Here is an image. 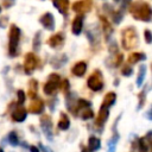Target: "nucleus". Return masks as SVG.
Returning a JSON list of instances; mask_svg holds the SVG:
<instances>
[{
	"label": "nucleus",
	"mask_w": 152,
	"mask_h": 152,
	"mask_svg": "<svg viewBox=\"0 0 152 152\" xmlns=\"http://www.w3.org/2000/svg\"><path fill=\"white\" fill-rule=\"evenodd\" d=\"M100 19H101V21H102V26H103V31H104V33H106V37L108 38L110 34H112V25L107 21V19L106 18H103V17H100Z\"/></svg>",
	"instance_id": "obj_22"
},
{
	"label": "nucleus",
	"mask_w": 152,
	"mask_h": 152,
	"mask_svg": "<svg viewBox=\"0 0 152 152\" xmlns=\"http://www.w3.org/2000/svg\"><path fill=\"white\" fill-rule=\"evenodd\" d=\"M0 12H1V6H0Z\"/></svg>",
	"instance_id": "obj_39"
},
{
	"label": "nucleus",
	"mask_w": 152,
	"mask_h": 152,
	"mask_svg": "<svg viewBox=\"0 0 152 152\" xmlns=\"http://www.w3.org/2000/svg\"><path fill=\"white\" fill-rule=\"evenodd\" d=\"M28 110L33 114H40L44 110V102L40 99H33L28 106Z\"/></svg>",
	"instance_id": "obj_10"
},
{
	"label": "nucleus",
	"mask_w": 152,
	"mask_h": 152,
	"mask_svg": "<svg viewBox=\"0 0 152 152\" xmlns=\"http://www.w3.org/2000/svg\"><path fill=\"white\" fill-rule=\"evenodd\" d=\"M2 4L5 6V8H10L14 4V0H2Z\"/></svg>",
	"instance_id": "obj_33"
},
{
	"label": "nucleus",
	"mask_w": 152,
	"mask_h": 152,
	"mask_svg": "<svg viewBox=\"0 0 152 152\" xmlns=\"http://www.w3.org/2000/svg\"><path fill=\"white\" fill-rule=\"evenodd\" d=\"M7 138H8V141H10V144H11V145H13V146H17V145L19 144V138H18V134H17V132H14V131L10 132Z\"/></svg>",
	"instance_id": "obj_24"
},
{
	"label": "nucleus",
	"mask_w": 152,
	"mask_h": 152,
	"mask_svg": "<svg viewBox=\"0 0 152 152\" xmlns=\"http://www.w3.org/2000/svg\"><path fill=\"white\" fill-rule=\"evenodd\" d=\"M6 23H7V18L6 17H2L0 19V27H5L6 26Z\"/></svg>",
	"instance_id": "obj_34"
},
{
	"label": "nucleus",
	"mask_w": 152,
	"mask_h": 152,
	"mask_svg": "<svg viewBox=\"0 0 152 152\" xmlns=\"http://www.w3.org/2000/svg\"><path fill=\"white\" fill-rule=\"evenodd\" d=\"M91 6H93L91 0H81L72 5V11H75L78 14H83L89 12L91 10Z\"/></svg>",
	"instance_id": "obj_7"
},
{
	"label": "nucleus",
	"mask_w": 152,
	"mask_h": 152,
	"mask_svg": "<svg viewBox=\"0 0 152 152\" xmlns=\"http://www.w3.org/2000/svg\"><path fill=\"white\" fill-rule=\"evenodd\" d=\"M145 75H146V66L145 65H141L139 68V75H138V78H137V84L140 87L144 78H145Z\"/></svg>",
	"instance_id": "obj_23"
},
{
	"label": "nucleus",
	"mask_w": 152,
	"mask_h": 152,
	"mask_svg": "<svg viewBox=\"0 0 152 152\" xmlns=\"http://www.w3.org/2000/svg\"><path fill=\"white\" fill-rule=\"evenodd\" d=\"M115 99H116V95L114 94V93H108L106 96H104V99H103V107H110L114 102H115Z\"/></svg>",
	"instance_id": "obj_20"
},
{
	"label": "nucleus",
	"mask_w": 152,
	"mask_h": 152,
	"mask_svg": "<svg viewBox=\"0 0 152 152\" xmlns=\"http://www.w3.org/2000/svg\"><path fill=\"white\" fill-rule=\"evenodd\" d=\"M40 147H42V150H43V151H44V152H52V151H50V150H49V148H46V147H45V146H43V145H40Z\"/></svg>",
	"instance_id": "obj_36"
},
{
	"label": "nucleus",
	"mask_w": 152,
	"mask_h": 152,
	"mask_svg": "<svg viewBox=\"0 0 152 152\" xmlns=\"http://www.w3.org/2000/svg\"><path fill=\"white\" fill-rule=\"evenodd\" d=\"M81 116H82V119L88 120V119H91V118L94 116V113H93L91 109H89V108H84L83 112H82V114H81Z\"/></svg>",
	"instance_id": "obj_25"
},
{
	"label": "nucleus",
	"mask_w": 152,
	"mask_h": 152,
	"mask_svg": "<svg viewBox=\"0 0 152 152\" xmlns=\"http://www.w3.org/2000/svg\"><path fill=\"white\" fill-rule=\"evenodd\" d=\"M151 68H152V65H151Z\"/></svg>",
	"instance_id": "obj_40"
},
{
	"label": "nucleus",
	"mask_w": 152,
	"mask_h": 152,
	"mask_svg": "<svg viewBox=\"0 0 152 152\" xmlns=\"http://www.w3.org/2000/svg\"><path fill=\"white\" fill-rule=\"evenodd\" d=\"M108 109H107V107H101V109H100V112H99V115H97V119H96V122L99 124V125H102V124H104L106 122V120L108 119Z\"/></svg>",
	"instance_id": "obj_16"
},
{
	"label": "nucleus",
	"mask_w": 152,
	"mask_h": 152,
	"mask_svg": "<svg viewBox=\"0 0 152 152\" xmlns=\"http://www.w3.org/2000/svg\"><path fill=\"white\" fill-rule=\"evenodd\" d=\"M146 58V56L144 55V53H140V52H133V53H131L129 55V57H128V62L129 63H137V62H139V61H142V59H145Z\"/></svg>",
	"instance_id": "obj_21"
},
{
	"label": "nucleus",
	"mask_w": 152,
	"mask_h": 152,
	"mask_svg": "<svg viewBox=\"0 0 152 152\" xmlns=\"http://www.w3.org/2000/svg\"><path fill=\"white\" fill-rule=\"evenodd\" d=\"M144 36H145V40H146V43H148V44L152 43V33H151L150 30H145Z\"/></svg>",
	"instance_id": "obj_31"
},
{
	"label": "nucleus",
	"mask_w": 152,
	"mask_h": 152,
	"mask_svg": "<svg viewBox=\"0 0 152 152\" xmlns=\"http://www.w3.org/2000/svg\"><path fill=\"white\" fill-rule=\"evenodd\" d=\"M77 106H78V108H86V107H89L90 106V102L89 101H86V100H83V99H80L78 100V102H77Z\"/></svg>",
	"instance_id": "obj_27"
},
{
	"label": "nucleus",
	"mask_w": 152,
	"mask_h": 152,
	"mask_svg": "<svg viewBox=\"0 0 152 152\" xmlns=\"http://www.w3.org/2000/svg\"><path fill=\"white\" fill-rule=\"evenodd\" d=\"M40 126L44 134L51 140L52 139V121L49 115H43L40 118Z\"/></svg>",
	"instance_id": "obj_8"
},
{
	"label": "nucleus",
	"mask_w": 152,
	"mask_h": 152,
	"mask_svg": "<svg viewBox=\"0 0 152 152\" xmlns=\"http://www.w3.org/2000/svg\"><path fill=\"white\" fill-rule=\"evenodd\" d=\"M39 46H40V33L38 32L33 39V49L37 51V50H39Z\"/></svg>",
	"instance_id": "obj_26"
},
{
	"label": "nucleus",
	"mask_w": 152,
	"mask_h": 152,
	"mask_svg": "<svg viewBox=\"0 0 152 152\" xmlns=\"http://www.w3.org/2000/svg\"><path fill=\"white\" fill-rule=\"evenodd\" d=\"M115 1H118V0H115Z\"/></svg>",
	"instance_id": "obj_41"
},
{
	"label": "nucleus",
	"mask_w": 152,
	"mask_h": 152,
	"mask_svg": "<svg viewBox=\"0 0 152 152\" xmlns=\"http://www.w3.org/2000/svg\"><path fill=\"white\" fill-rule=\"evenodd\" d=\"M86 70H87V64L84 62H78V63H76L72 66V74L75 76H78V77L83 76L84 72H86Z\"/></svg>",
	"instance_id": "obj_15"
},
{
	"label": "nucleus",
	"mask_w": 152,
	"mask_h": 152,
	"mask_svg": "<svg viewBox=\"0 0 152 152\" xmlns=\"http://www.w3.org/2000/svg\"><path fill=\"white\" fill-rule=\"evenodd\" d=\"M26 115H27V110L24 108V107H17L13 112H12V119L17 122H23L25 119H26Z\"/></svg>",
	"instance_id": "obj_12"
},
{
	"label": "nucleus",
	"mask_w": 152,
	"mask_h": 152,
	"mask_svg": "<svg viewBox=\"0 0 152 152\" xmlns=\"http://www.w3.org/2000/svg\"><path fill=\"white\" fill-rule=\"evenodd\" d=\"M83 27V15H77L72 21V32L74 34H80Z\"/></svg>",
	"instance_id": "obj_14"
},
{
	"label": "nucleus",
	"mask_w": 152,
	"mask_h": 152,
	"mask_svg": "<svg viewBox=\"0 0 152 152\" xmlns=\"http://www.w3.org/2000/svg\"><path fill=\"white\" fill-rule=\"evenodd\" d=\"M122 46L127 50H131L138 45V34L135 28L133 27H127L122 31Z\"/></svg>",
	"instance_id": "obj_3"
},
{
	"label": "nucleus",
	"mask_w": 152,
	"mask_h": 152,
	"mask_svg": "<svg viewBox=\"0 0 152 152\" xmlns=\"http://www.w3.org/2000/svg\"><path fill=\"white\" fill-rule=\"evenodd\" d=\"M100 145H101V142H100L99 138H96V137H90L89 138V140H88V147H89L90 151L99 150L100 148Z\"/></svg>",
	"instance_id": "obj_19"
},
{
	"label": "nucleus",
	"mask_w": 152,
	"mask_h": 152,
	"mask_svg": "<svg viewBox=\"0 0 152 152\" xmlns=\"http://www.w3.org/2000/svg\"><path fill=\"white\" fill-rule=\"evenodd\" d=\"M83 152H89V151L88 150H83Z\"/></svg>",
	"instance_id": "obj_37"
},
{
	"label": "nucleus",
	"mask_w": 152,
	"mask_h": 152,
	"mask_svg": "<svg viewBox=\"0 0 152 152\" xmlns=\"http://www.w3.org/2000/svg\"><path fill=\"white\" fill-rule=\"evenodd\" d=\"M30 151L31 152H38V148L36 146H30Z\"/></svg>",
	"instance_id": "obj_35"
},
{
	"label": "nucleus",
	"mask_w": 152,
	"mask_h": 152,
	"mask_svg": "<svg viewBox=\"0 0 152 152\" xmlns=\"http://www.w3.org/2000/svg\"><path fill=\"white\" fill-rule=\"evenodd\" d=\"M37 90H38V83H37V81L36 80H31L28 82V96L31 99H36Z\"/></svg>",
	"instance_id": "obj_18"
},
{
	"label": "nucleus",
	"mask_w": 152,
	"mask_h": 152,
	"mask_svg": "<svg viewBox=\"0 0 152 152\" xmlns=\"http://www.w3.org/2000/svg\"><path fill=\"white\" fill-rule=\"evenodd\" d=\"M20 28L15 25H11L10 27V34H8V52L10 56H17L18 51V45L20 40Z\"/></svg>",
	"instance_id": "obj_2"
},
{
	"label": "nucleus",
	"mask_w": 152,
	"mask_h": 152,
	"mask_svg": "<svg viewBox=\"0 0 152 152\" xmlns=\"http://www.w3.org/2000/svg\"><path fill=\"white\" fill-rule=\"evenodd\" d=\"M39 21L40 24L49 31H52L55 28V19H53V15L51 13H44L40 18H39Z\"/></svg>",
	"instance_id": "obj_9"
},
{
	"label": "nucleus",
	"mask_w": 152,
	"mask_h": 152,
	"mask_svg": "<svg viewBox=\"0 0 152 152\" xmlns=\"http://www.w3.org/2000/svg\"><path fill=\"white\" fill-rule=\"evenodd\" d=\"M63 43H64V37H63L62 33L53 34V36H51V37L49 38V40H48V44H49L51 48H53V49L61 48V46L63 45Z\"/></svg>",
	"instance_id": "obj_11"
},
{
	"label": "nucleus",
	"mask_w": 152,
	"mask_h": 152,
	"mask_svg": "<svg viewBox=\"0 0 152 152\" xmlns=\"http://www.w3.org/2000/svg\"><path fill=\"white\" fill-rule=\"evenodd\" d=\"M139 150H140V152H147V145H146V142H145V139H140L139 140Z\"/></svg>",
	"instance_id": "obj_28"
},
{
	"label": "nucleus",
	"mask_w": 152,
	"mask_h": 152,
	"mask_svg": "<svg viewBox=\"0 0 152 152\" xmlns=\"http://www.w3.org/2000/svg\"><path fill=\"white\" fill-rule=\"evenodd\" d=\"M52 2H53V6L62 14H66L68 7H69V0H52Z\"/></svg>",
	"instance_id": "obj_13"
},
{
	"label": "nucleus",
	"mask_w": 152,
	"mask_h": 152,
	"mask_svg": "<svg viewBox=\"0 0 152 152\" xmlns=\"http://www.w3.org/2000/svg\"><path fill=\"white\" fill-rule=\"evenodd\" d=\"M0 152H4V150H2V148H1V147H0Z\"/></svg>",
	"instance_id": "obj_38"
},
{
	"label": "nucleus",
	"mask_w": 152,
	"mask_h": 152,
	"mask_svg": "<svg viewBox=\"0 0 152 152\" xmlns=\"http://www.w3.org/2000/svg\"><path fill=\"white\" fill-rule=\"evenodd\" d=\"M87 84H88V87H89L91 90H94V91L101 90V89L103 88V80H102L101 72H100L99 70H96L95 72H93V74L89 76V78H88V81H87Z\"/></svg>",
	"instance_id": "obj_4"
},
{
	"label": "nucleus",
	"mask_w": 152,
	"mask_h": 152,
	"mask_svg": "<svg viewBox=\"0 0 152 152\" xmlns=\"http://www.w3.org/2000/svg\"><path fill=\"white\" fill-rule=\"evenodd\" d=\"M122 75L124 76H129L131 74H132V68L129 66V65H124V68H122Z\"/></svg>",
	"instance_id": "obj_30"
},
{
	"label": "nucleus",
	"mask_w": 152,
	"mask_h": 152,
	"mask_svg": "<svg viewBox=\"0 0 152 152\" xmlns=\"http://www.w3.org/2000/svg\"><path fill=\"white\" fill-rule=\"evenodd\" d=\"M69 126H70V120H69V118L66 116L65 113H61V119H59V121H58V128L65 131V129L69 128Z\"/></svg>",
	"instance_id": "obj_17"
},
{
	"label": "nucleus",
	"mask_w": 152,
	"mask_h": 152,
	"mask_svg": "<svg viewBox=\"0 0 152 152\" xmlns=\"http://www.w3.org/2000/svg\"><path fill=\"white\" fill-rule=\"evenodd\" d=\"M129 11H131V14L133 15V18H135L138 20H142V21L152 20V8L145 1L138 0L133 4H131Z\"/></svg>",
	"instance_id": "obj_1"
},
{
	"label": "nucleus",
	"mask_w": 152,
	"mask_h": 152,
	"mask_svg": "<svg viewBox=\"0 0 152 152\" xmlns=\"http://www.w3.org/2000/svg\"><path fill=\"white\" fill-rule=\"evenodd\" d=\"M59 83H61V77L57 74H51L48 78V82L44 84V93L48 95L55 94Z\"/></svg>",
	"instance_id": "obj_5"
},
{
	"label": "nucleus",
	"mask_w": 152,
	"mask_h": 152,
	"mask_svg": "<svg viewBox=\"0 0 152 152\" xmlns=\"http://www.w3.org/2000/svg\"><path fill=\"white\" fill-rule=\"evenodd\" d=\"M38 65V58L33 52H28L25 56V61H24V70L26 74H31L33 72V70L37 68Z\"/></svg>",
	"instance_id": "obj_6"
},
{
	"label": "nucleus",
	"mask_w": 152,
	"mask_h": 152,
	"mask_svg": "<svg viewBox=\"0 0 152 152\" xmlns=\"http://www.w3.org/2000/svg\"><path fill=\"white\" fill-rule=\"evenodd\" d=\"M17 95H18V103L23 104L25 102V94H24V91L23 90H18Z\"/></svg>",
	"instance_id": "obj_29"
},
{
	"label": "nucleus",
	"mask_w": 152,
	"mask_h": 152,
	"mask_svg": "<svg viewBox=\"0 0 152 152\" xmlns=\"http://www.w3.org/2000/svg\"><path fill=\"white\" fill-rule=\"evenodd\" d=\"M62 90H64V91L69 90V81L68 80H63L62 81Z\"/></svg>",
	"instance_id": "obj_32"
}]
</instances>
